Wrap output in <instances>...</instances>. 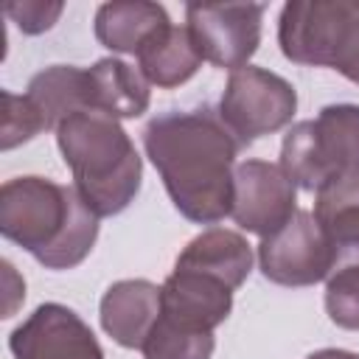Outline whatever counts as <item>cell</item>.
<instances>
[{
  "instance_id": "23",
  "label": "cell",
  "mask_w": 359,
  "mask_h": 359,
  "mask_svg": "<svg viewBox=\"0 0 359 359\" xmlns=\"http://www.w3.org/2000/svg\"><path fill=\"white\" fill-rule=\"evenodd\" d=\"M306 359H359V353L339 351V348H323V351H314V353L306 356Z\"/></svg>"
},
{
  "instance_id": "21",
  "label": "cell",
  "mask_w": 359,
  "mask_h": 359,
  "mask_svg": "<svg viewBox=\"0 0 359 359\" xmlns=\"http://www.w3.org/2000/svg\"><path fill=\"white\" fill-rule=\"evenodd\" d=\"M45 129L42 115L28 101V95H14L3 90V121H0V149L8 151L25 140H31L36 132Z\"/></svg>"
},
{
  "instance_id": "11",
  "label": "cell",
  "mask_w": 359,
  "mask_h": 359,
  "mask_svg": "<svg viewBox=\"0 0 359 359\" xmlns=\"http://www.w3.org/2000/svg\"><path fill=\"white\" fill-rule=\"evenodd\" d=\"M160 314L182 328L213 331L233 309V289L202 272L174 266V272L160 286Z\"/></svg>"
},
{
  "instance_id": "8",
  "label": "cell",
  "mask_w": 359,
  "mask_h": 359,
  "mask_svg": "<svg viewBox=\"0 0 359 359\" xmlns=\"http://www.w3.org/2000/svg\"><path fill=\"white\" fill-rule=\"evenodd\" d=\"M261 3H191L185 22L202 56L216 67H247L261 45Z\"/></svg>"
},
{
  "instance_id": "7",
  "label": "cell",
  "mask_w": 359,
  "mask_h": 359,
  "mask_svg": "<svg viewBox=\"0 0 359 359\" xmlns=\"http://www.w3.org/2000/svg\"><path fill=\"white\" fill-rule=\"evenodd\" d=\"M258 264L266 280L280 286H314L334 272V250L311 210L294 216L258 244Z\"/></svg>"
},
{
  "instance_id": "6",
  "label": "cell",
  "mask_w": 359,
  "mask_h": 359,
  "mask_svg": "<svg viewBox=\"0 0 359 359\" xmlns=\"http://www.w3.org/2000/svg\"><path fill=\"white\" fill-rule=\"evenodd\" d=\"M297 109L294 87L264 67H238L230 73L219 101V118L241 146L283 129Z\"/></svg>"
},
{
  "instance_id": "10",
  "label": "cell",
  "mask_w": 359,
  "mask_h": 359,
  "mask_svg": "<svg viewBox=\"0 0 359 359\" xmlns=\"http://www.w3.org/2000/svg\"><path fill=\"white\" fill-rule=\"evenodd\" d=\"M8 348L14 359H104L90 325L62 303H42L20 323Z\"/></svg>"
},
{
  "instance_id": "4",
  "label": "cell",
  "mask_w": 359,
  "mask_h": 359,
  "mask_svg": "<svg viewBox=\"0 0 359 359\" xmlns=\"http://www.w3.org/2000/svg\"><path fill=\"white\" fill-rule=\"evenodd\" d=\"M289 62L334 67L359 84V0H292L278 20Z\"/></svg>"
},
{
  "instance_id": "19",
  "label": "cell",
  "mask_w": 359,
  "mask_h": 359,
  "mask_svg": "<svg viewBox=\"0 0 359 359\" xmlns=\"http://www.w3.org/2000/svg\"><path fill=\"white\" fill-rule=\"evenodd\" d=\"M213 345V331L182 328L160 314L140 351L146 359H210Z\"/></svg>"
},
{
  "instance_id": "2",
  "label": "cell",
  "mask_w": 359,
  "mask_h": 359,
  "mask_svg": "<svg viewBox=\"0 0 359 359\" xmlns=\"http://www.w3.org/2000/svg\"><path fill=\"white\" fill-rule=\"evenodd\" d=\"M0 233L48 269L81 264L98 236V216L70 185L17 177L0 188Z\"/></svg>"
},
{
  "instance_id": "13",
  "label": "cell",
  "mask_w": 359,
  "mask_h": 359,
  "mask_svg": "<svg viewBox=\"0 0 359 359\" xmlns=\"http://www.w3.org/2000/svg\"><path fill=\"white\" fill-rule=\"evenodd\" d=\"M314 219L334 250V269L359 264V174L334 177L317 191Z\"/></svg>"
},
{
  "instance_id": "14",
  "label": "cell",
  "mask_w": 359,
  "mask_h": 359,
  "mask_svg": "<svg viewBox=\"0 0 359 359\" xmlns=\"http://www.w3.org/2000/svg\"><path fill=\"white\" fill-rule=\"evenodd\" d=\"M177 269L202 272L208 278L222 280L227 289H238L252 269V250L241 233L213 227L188 241V247L177 255Z\"/></svg>"
},
{
  "instance_id": "18",
  "label": "cell",
  "mask_w": 359,
  "mask_h": 359,
  "mask_svg": "<svg viewBox=\"0 0 359 359\" xmlns=\"http://www.w3.org/2000/svg\"><path fill=\"white\" fill-rule=\"evenodd\" d=\"M28 101L45 121V129H53L73 112L90 109V79L87 70L73 65H53L36 73L28 84Z\"/></svg>"
},
{
  "instance_id": "20",
  "label": "cell",
  "mask_w": 359,
  "mask_h": 359,
  "mask_svg": "<svg viewBox=\"0 0 359 359\" xmlns=\"http://www.w3.org/2000/svg\"><path fill=\"white\" fill-rule=\"evenodd\" d=\"M325 311L339 328L359 331V264L339 266L328 275Z\"/></svg>"
},
{
  "instance_id": "9",
  "label": "cell",
  "mask_w": 359,
  "mask_h": 359,
  "mask_svg": "<svg viewBox=\"0 0 359 359\" xmlns=\"http://www.w3.org/2000/svg\"><path fill=\"white\" fill-rule=\"evenodd\" d=\"M294 182L286 171L266 160H244L233 174V222L255 236L280 230L297 210Z\"/></svg>"
},
{
  "instance_id": "5",
  "label": "cell",
  "mask_w": 359,
  "mask_h": 359,
  "mask_svg": "<svg viewBox=\"0 0 359 359\" xmlns=\"http://www.w3.org/2000/svg\"><path fill=\"white\" fill-rule=\"evenodd\" d=\"M280 168L306 191H320L334 177L359 174V107L328 104L317 121L294 123L280 146Z\"/></svg>"
},
{
  "instance_id": "17",
  "label": "cell",
  "mask_w": 359,
  "mask_h": 359,
  "mask_svg": "<svg viewBox=\"0 0 359 359\" xmlns=\"http://www.w3.org/2000/svg\"><path fill=\"white\" fill-rule=\"evenodd\" d=\"M171 20L163 6L146 0L104 3L95 11V36L101 45L118 53H135Z\"/></svg>"
},
{
  "instance_id": "3",
  "label": "cell",
  "mask_w": 359,
  "mask_h": 359,
  "mask_svg": "<svg viewBox=\"0 0 359 359\" xmlns=\"http://www.w3.org/2000/svg\"><path fill=\"white\" fill-rule=\"evenodd\" d=\"M56 143L73 171V188L98 219L129 208L140 191L143 163L115 118L95 109L73 112L56 126Z\"/></svg>"
},
{
  "instance_id": "15",
  "label": "cell",
  "mask_w": 359,
  "mask_h": 359,
  "mask_svg": "<svg viewBox=\"0 0 359 359\" xmlns=\"http://www.w3.org/2000/svg\"><path fill=\"white\" fill-rule=\"evenodd\" d=\"M90 109L109 118H137L149 109V81L123 59L107 56L87 67Z\"/></svg>"
},
{
  "instance_id": "16",
  "label": "cell",
  "mask_w": 359,
  "mask_h": 359,
  "mask_svg": "<svg viewBox=\"0 0 359 359\" xmlns=\"http://www.w3.org/2000/svg\"><path fill=\"white\" fill-rule=\"evenodd\" d=\"M199 65L202 56L191 39L188 25L168 22L137 50V70L149 84L163 90L185 84L199 70Z\"/></svg>"
},
{
  "instance_id": "1",
  "label": "cell",
  "mask_w": 359,
  "mask_h": 359,
  "mask_svg": "<svg viewBox=\"0 0 359 359\" xmlns=\"http://www.w3.org/2000/svg\"><path fill=\"white\" fill-rule=\"evenodd\" d=\"M143 146L174 208L199 224H213L233 210V163L241 149L219 112H165L143 129Z\"/></svg>"
},
{
  "instance_id": "12",
  "label": "cell",
  "mask_w": 359,
  "mask_h": 359,
  "mask_svg": "<svg viewBox=\"0 0 359 359\" xmlns=\"http://www.w3.org/2000/svg\"><path fill=\"white\" fill-rule=\"evenodd\" d=\"M160 311V286L143 278L118 280L101 297V328L123 348H143Z\"/></svg>"
},
{
  "instance_id": "22",
  "label": "cell",
  "mask_w": 359,
  "mask_h": 359,
  "mask_svg": "<svg viewBox=\"0 0 359 359\" xmlns=\"http://www.w3.org/2000/svg\"><path fill=\"white\" fill-rule=\"evenodd\" d=\"M62 3H45V0H17L6 6V14L11 17V22H17V28L22 34H42L48 31L59 14H62Z\"/></svg>"
}]
</instances>
